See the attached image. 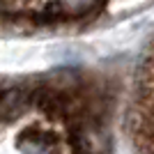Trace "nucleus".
<instances>
[{
  "label": "nucleus",
  "mask_w": 154,
  "mask_h": 154,
  "mask_svg": "<svg viewBox=\"0 0 154 154\" xmlns=\"http://www.w3.org/2000/svg\"><path fill=\"white\" fill-rule=\"evenodd\" d=\"M134 131L145 154H154V55L145 64L138 83V99L134 113Z\"/></svg>",
  "instance_id": "1"
},
{
  "label": "nucleus",
  "mask_w": 154,
  "mask_h": 154,
  "mask_svg": "<svg viewBox=\"0 0 154 154\" xmlns=\"http://www.w3.org/2000/svg\"><path fill=\"white\" fill-rule=\"evenodd\" d=\"M30 106V88L12 85L0 90V120H12L21 110Z\"/></svg>",
  "instance_id": "2"
}]
</instances>
